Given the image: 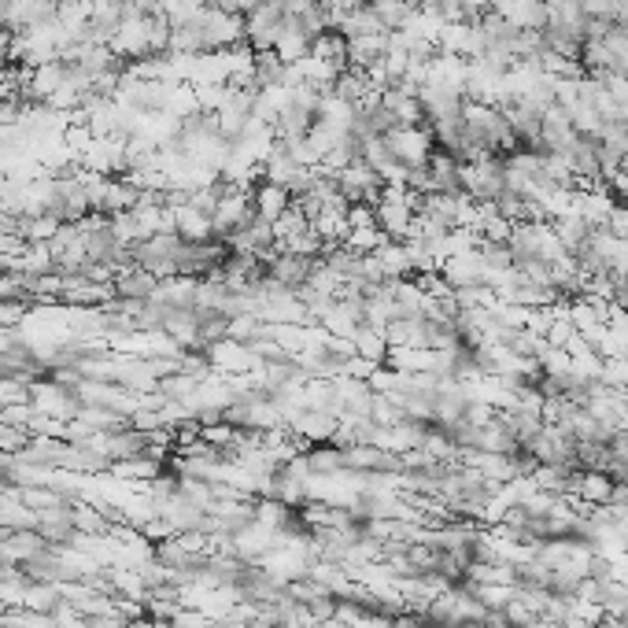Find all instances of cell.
Here are the masks:
<instances>
[{
    "label": "cell",
    "mask_w": 628,
    "mask_h": 628,
    "mask_svg": "<svg viewBox=\"0 0 628 628\" xmlns=\"http://www.w3.org/2000/svg\"><path fill=\"white\" fill-rule=\"evenodd\" d=\"M617 174H625V178H628V152H625V159H621V167H617Z\"/></svg>",
    "instance_id": "obj_10"
},
{
    "label": "cell",
    "mask_w": 628,
    "mask_h": 628,
    "mask_svg": "<svg viewBox=\"0 0 628 628\" xmlns=\"http://www.w3.org/2000/svg\"><path fill=\"white\" fill-rule=\"evenodd\" d=\"M462 193L473 204H496L507 193V178H503V156L477 159V163H462Z\"/></svg>",
    "instance_id": "obj_1"
},
{
    "label": "cell",
    "mask_w": 628,
    "mask_h": 628,
    "mask_svg": "<svg viewBox=\"0 0 628 628\" xmlns=\"http://www.w3.org/2000/svg\"><path fill=\"white\" fill-rule=\"evenodd\" d=\"M303 459H307L314 477H337V473H344V447L333 444V440H329V444L307 447Z\"/></svg>",
    "instance_id": "obj_7"
},
{
    "label": "cell",
    "mask_w": 628,
    "mask_h": 628,
    "mask_svg": "<svg viewBox=\"0 0 628 628\" xmlns=\"http://www.w3.org/2000/svg\"><path fill=\"white\" fill-rule=\"evenodd\" d=\"M610 496H614V481H610L603 470H580L577 499L584 507H606Z\"/></svg>",
    "instance_id": "obj_6"
},
{
    "label": "cell",
    "mask_w": 628,
    "mask_h": 628,
    "mask_svg": "<svg viewBox=\"0 0 628 628\" xmlns=\"http://www.w3.org/2000/svg\"><path fill=\"white\" fill-rule=\"evenodd\" d=\"M610 307H614V311H628V274L614 281V300H610Z\"/></svg>",
    "instance_id": "obj_9"
},
{
    "label": "cell",
    "mask_w": 628,
    "mask_h": 628,
    "mask_svg": "<svg viewBox=\"0 0 628 628\" xmlns=\"http://www.w3.org/2000/svg\"><path fill=\"white\" fill-rule=\"evenodd\" d=\"M440 52H451V56H462V60L481 56V34H477V23H447L444 34H440Z\"/></svg>",
    "instance_id": "obj_4"
},
{
    "label": "cell",
    "mask_w": 628,
    "mask_h": 628,
    "mask_svg": "<svg viewBox=\"0 0 628 628\" xmlns=\"http://www.w3.org/2000/svg\"><path fill=\"white\" fill-rule=\"evenodd\" d=\"M606 230L614 233L617 241H625V244H628V211H625L621 204L614 207V215L606 218Z\"/></svg>",
    "instance_id": "obj_8"
},
{
    "label": "cell",
    "mask_w": 628,
    "mask_h": 628,
    "mask_svg": "<svg viewBox=\"0 0 628 628\" xmlns=\"http://www.w3.org/2000/svg\"><path fill=\"white\" fill-rule=\"evenodd\" d=\"M385 145L399 167H425L433 156V133L429 126H396L392 133H385Z\"/></svg>",
    "instance_id": "obj_2"
},
{
    "label": "cell",
    "mask_w": 628,
    "mask_h": 628,
    "mask_svg": "<svg viewBox=\"0 0 628 628\" xmlns=\"http://www.w3.org/2000/svg\"><path fill=\"white\" fill-rule=\"evenodd\" d=\"M625 411H628V396H625Z\"/></svg>",
    "instance_id": "obj_11"
},
{
    "label": "cell",
    "mask_w": 628,
    "mask_h": 628,
    "mask_svg": "<svg viewBox=\"0 0 628 628\" xmlns=\"http://www.w3.org/2000/svg\"><path fill=\"white\" fill-rule=\"evenodd\" d=\"M252 207H255V215L266 218V222L274 226V222H278V218L292 207V196H289V189H281V185L263 182L252 193Z\"/></svg>",
    "instance_id": "obj_5"
},
{
    "label": "cell",
    "mask_w": 628,
    "mask_h": 628,
    "mask_svg": "<svg viewBox=\"0 0 628 628\" xmlns=\"http://www.w3.org/2000/svg\"><path fill=\"white\" fill-rule=\"evenodd\" d=\"M388 49V34H366V37H348V67L351 71H374L381 67Z\"/></svg>",
    "instance_id": "obj_3"
}]
</instances>
